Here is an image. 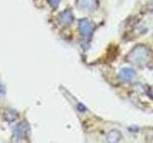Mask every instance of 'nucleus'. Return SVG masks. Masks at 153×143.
<instances>
[{"mask_svg":"<svg viewBox=\"0 0 153 143\" xmlns=\"http://www.w3.org/2000/svg\"><path fill=\"white\" fill-rule=\"evenodd\" d=\"M79 5L83 9L92 10L96 8V0H80Z\"/></svg>","mask_w":153,"mask_h":143,"instance_id":"20e7f679","label":"nucleus"},{"mask_svg":"<svg viewBox=\"0 0 153 143\" xmlns=\"http://www.w3.org/2000/svg\"><path fill=\"white\" fill-rule=\"evenodd\" d=\"M146 55V50L143 47H137V49L133 51L131 54V60H134L136 62L141 61L142 58H145Z\"/></svg>","mask_w":153,"mask_h":143,"instance_id":"f03ea898","label":"nucleus"},{"mask_svg":"<svg viewBox=\"0 0 153 143\" xmlns=\"http://www.w3.org/2000/svg\"><path fill=\"white\" fill-rule=\"evenodd\" d=\"M79 29H80L81 32H82V35L85 37L90 36L91 35H92L93 26H92V24H91L88 20H86V19H82V20H80Z\"/></svg>","mask_w":153,"mask_h":143,"instance_id":"f257e3e1","label":"nucleus"},{"mask_svg":"<svg viewBox=\"0 0 153 143\" xmlns=\"http://www.w3.org/2000/svg\"><path fill=\"white\" fill-rule=\"evenodd\" d=\"M134 75H135V74H134V72L130 69H123L121 71V73H120V77L124 81L132 80Z\"/></svg>","mask_w":153,"mask_h":143,"instance_id":"7ed1b4c3","label":"nucleus"}]
</instances>
